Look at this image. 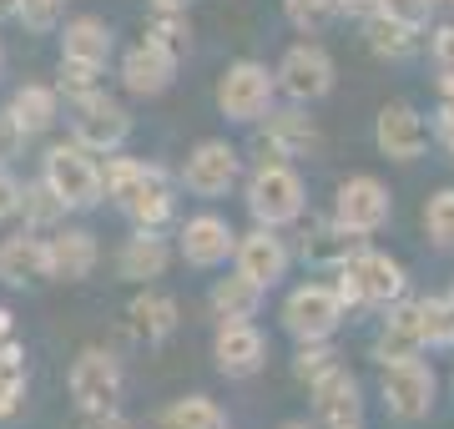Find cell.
Segmentation results:
<instances>
[{
	"label": "cell",
	"instance_id": "cell-14",
	"mask_svg": "<svg viewBox=\"0 0 454 429\" xmlns=\"http://www.w3.org/2000/svg\"><path fill=\"white\" fill-rule=\"evenodd\" d=\"M238 253V228L227 222L223 213H192L177 228V258L197 273H212V268H227Z\"/></svg>",
	"mask_w": 454,
	"mask_h": 429
},
{
	"label": "cell",
	"instance_id": "cell-37",
	"mask_svg": "<svg viewBox=\"0 0 454 429\" xmlns=\"http://www.w3.org/2000/svg\"><path fill=\"white\" fill-rule=\"evenodd\" d=\"M429 61H434L439 91H454V20L429 26Z\"/></svg>",
	"mask_w": 454,
	"mask_h": 429
},
{
	"label": "cell",
	"instance_id": "cell-44",
	"mask_svg": "<svg viewBox=\"0 0 454 429\" xmlns=\"http://www.w3.org/2000/svg\"><path fill=\"white\" fill-rule=\"evenodd\" d=\"M379 5H384V0H339V16L343 20H369V16H379Z\"/></svg>",
	"mask_w": 454,
	"mask_h": 429
},
{
	"label": "cell",
	"instance_id": "cell-34",
	"mask_svg": "<svg viewBox=\"0 0 454 429\" xmlns=\"http://www.w3.org/2000/svg\"><path fill=\"white\" fill-rule=\"evenodd\" d=\"M339 359V348H333V339H313V344H298V354H293V379L298 384H313L318 374H328Z\"/></svg>",
	"mask_w": 454,
	"mask_h": 429
},
{
	"label": "cell",
	"instance_id": "cell-31",
	"mask_svg": "<svg viewBox=\"0 0 454 429\" xmlns=\"http://www.w3.org/2000/svg\"><path fill=\"white\" fill-rule=\"evenodd\" d=\"M419 228H424V238H429L434 253H454V187H439V192L424 198Z\"/></svg>",
	"mask_w": 454,
	"mask_h": 429
},
{
	"label": "cell",
	"instance_id": "cell-53",
	"mask_svg": "<svg viewBox=\"0 0 454 429\" xmlns=\"http://www.w3.org/2000/svg\"><path fill=\"white\" fill-rule=\"evenodd\" d=\"M450 298H454V293H450Z\"/></svg>",
	"mask_w": 454,
	"mask_h": 429
},
{
	"label": "cell",
	"instance_id": "cell-38",
	"mask_svg": "<svg viewBox=\"0 0 454 429\" xmlns=\"http://www.w3.org/2000/svg\"><path fill=\"white\" fill-rule=\"evenodd\" d=\"M379 11H384V16H394V20H404V26H414V31H429V26H434V16H439L434 0H384Z\"/></svg>",
	"mask_w": 454,
	"mask_h": 429
},
{
	"label": "cell",
	"instance_id": "cell-50",
	"mask_svg": "<svg viewBox=\"0 0 454 429\" xmlns=\"http://www.w3.org/2000/svg\"><path fill=\"white\" fill-rule=\"evenodd\" d=\"M0 66H5V46H0Z\"/></svg>",
	"mask_w": 454,
	"mask_h": 429
},
{
	"label": "cell",
	"instance_id": "cell-48",
	"mask_svg": "<svg viewBox=\"0 0 454 429\" xmlns=\"http://www.w3.org/2000/svg\"><path fill=\"white\" fill-rule=\"evenodd\" d=\"M278 429H318V425H309V419H288V425H278Z\"/></svg>",
	"mask_w": 454,
	"mask_h": 429
},
{
	"label": "cell",
	"instance_id": "cell-27",
	"mask_svg": "<svg viewBox=\"0 0 454 429\" xmlns=\"http://www.w3.org/2000/svg\"><path fill=\"white\" fill-rule=\"evenodd\" d=\"M262 298H268V288H258V283L247 278V273H223V278H212L207 288V308L217 324H232V318H258Z\"/></svg>",
	"mask_w": 454,
	"mask_h": 429
},
{
	"label": "cell",
	"instance_id": "cell-26",
	"mask_svg": "<svg viewBox=\"0 0 454 429\" xmlns=\"http://www.w3.org/2000/svg\"><path fill=\"white\" fill-rule=\"evenodd\" d=\"M364 26V46L379 56V61H389V66H404V61H414L424 46V31H414V26H404V20H394V16H369V20H358Z\"/></svg>",
	"mask_w": 454,
	"mask_h": 429
},
{
	"label": "cell",
	"instance_id": "cell-9",
	"mask_svg": "<svg viewBox=\"0 0 454 429\" xmlns=\"http://www.w3.org/2000/svg\"><path fill=\"white\" fill-rule=\"evenodd\" d=\"M71 142H82L97 157H112L131 142V112L97 86L82 101H71Z\"/></svg>",
	"mask_w": 454,
	"mask_h": 429
},
{
	"label": "cell",
	"instance_id": "cell-12",
	"mask_svg": "<svg viewBox=\"0 0 454 429\" xmlns=\"http://www.w3.org/2000/svg\"><path fill=\"white\" fill-rule=\"evenodd\" d=\"M66 389H71V404H76V410H116V404H121V389H127L121 359L101 344L82 348V354L71 359Z\"/></svg>",
	"mask_w": 454,
	"mask_h": 429
},
{
	"label": "cell",
	"instance_id": "cell-1",
	"mask_svg": "<svg viewBox=\"0 0 454 429\" xmlns=\"http://www.w3.org/2000/svg\"><path fill=\"white\" fill-rule=\"evenodd\" d=\"M333 288H339L348 314H384V308H394L409 293V268L394 253L358 243L354 258L343 268H333Z\"/></svg>",
	"mask_w": 454,
	"mask_h": 429
},
{
	"label": "cell",
	"instance_id": "cell-25",
	"mask_svg": "<svg viewBox=\"0 0 454 429\" xmlns=\"http://www.w3.org/2000/svg\"><path fill=\"white\" fill-rule=\"evenodd\" d=\"M358 243H369V238H354V232L339 228L333 217H318V222H309V228H303L298 258H303L309 268H324V273H333V268H343L348 258H354Z\"/></svg>",
	"mask_w": 454,
	"mask_h": 429
},
{
	"label": "cell",
	"instance_id": "cell-41",
	"mask_svg": "<svg viewBox=\"0 0 454 429\" xmlns=\"http://www.w3.org/2000/svg\"><path fill=\"white\" fill-rule=\"evenodd\" d=\"M26 142H31V136H26V127L16 121V112H11V106H0V167L16 162L20 152H26Z\"/></svg>",
	"mask_w": 454,
	"mask_h": 429
},
{
	"label": "cell",
	"instance_id": "cell-20",
	"mask_svg": "<svg viewBox=\"0 0 454 429\" xmlns=\"http://www.w3.org/2000/svg\"><path fill=\"white\" fill-rule=\"evenodd\" d=\"M177 56H172V51H162L157 46V41H137V46H127L121 51V61H116V76H121V86H127L131 97H162L167 86L177 82Z\"/></svg>",
	"mask_w": 454,
	"mask_h": 429
},
{
	"label": "cell",
	"instance_id": "cell-40",
	"mask_svg": "<svg viewBox=\"0 0 454 429\" xmlns=\"http://www.w3.org/2000/svg\"><path fill=\"white\" fill-rule=\"evenodd\" d=\"M97 86H101V71L76 66V61H61V82H56V91H61L66 101H82L86 91H97Z\"/></svg>",
	"mask_w": 454,
	"mask_h": 429
},
{
	"label": "cell",
	"instance_id": "cell-10",
	"mask_svg": "<svg viewBox=\"0 0 454 429\" xmlns=\"http://www.w3.org/2000/svg\"><path fill=\"white\" fill-rule=\"evenodd\" d=\"M177 182L192 192V198H207V202L227 198V192L243 182V152L232 147L227 136H202V142L182 157Z\"/></svg>",
	"mask_w": 454,
	"mask_h": 429
},
{
	"label": "cell",
	"instance_id": "cell-43",
	"mask_svg": "<svg viewBox=\"0 0 454 429\" xmlns=\"http://www.w3.org/2000/svg\"><path fill=\"white\" fill-rule=\"evenodd\" d=\"M16 207H20V182L11 177V167H0V228L16 217Z\"/></svg>",
	"mask_w": 454,
	"mask_h": 429
},
{
	"label": "cell",
	"instance_id": "cell-17",
	"mask_svg": "<svg viewBox=\"0 0 454 429\" xmlns=\"http://www.w3.org/2000/svg\"><path fill=\"white\" fill-rule=\"evenodd\" d=\"M101 263V243L91 228L61 222L46 232V278L51 283H86Z\"/></svg>",
	"mask_w": 454,
	"mask_h": 429
},
{
	"label": "cell",
	"instance_id": "cell-49",
	"mask_svg": "<svg viewBox=\"0 0 454 429\" xmlns=\"http://www.w3.org/2000/svg\"><path fill=\"white\" fill-rule=\"evenodd\" d=\"M439 11H444V16H454V0H434Z\"/></svg>",
	"mask_w": 454,
	"mask_h": 429
},
{
	"label": "cell",
	"instance_id": "cell-2",
	"mask_svg": "<svg viewBox=\"0 0 454 429\" xmlns=\"http://www.w3.org/2000/svg\"><path fill=\"white\" fill-rule=\"evenodd\" d=\"M243 202H247V217L258 228H293L303 222L309 213V182L293 162H253V172H243Z\"/></svg>",
	"mask_w": 454,
	"mask_h": 429
},
{
	"label": "cell",
	"instance_id": "cell-5",
	"mask_svg": "<svg viewBox=\"0 0 454 429\" xmlns=\"http://www.w3.org/2000/svg\"><path fill=\"white\" fill-rule=\"evenodd\" d=\"M217 112L232 121V127H258L262 116L278 106V76L268 61H253V56H243V61H232V66L217 76Z\"/></svg>",
	"mask_w": 454,
	"mask_h": 429
},
{
	"label": "cell",
	"instance_id": "cell-4",
	"mask_svg": "<svg viewBox=\"0 0 454 429\" xmlns=\"http://www.w3.org/2000/svg\"><path fill=\"white\" fill-rule=\"evenodd\" d=\"M379 399H384L389 419H399V425L429 419L434 399H439V374H434V363H429V354L379 363Z\"/></svg>",
	"mask_w": 454,
	"mask_h": 429
},
{
	"label": "cell",
	"instance_id": "cell-28",
	"mask_svg": "<svg viewBox=\"0 0 454 429\" xmlns=\"http://www.w3.org/2000/svg\"><path fill=\"white\" fill-rule=\"evenodd\" d=\"M11 112H16V121L26 127V136H46L56 121H61V91L46 82H26L16 86V97L5 101Z\"/></svg>",
	"mask_w": 454,
	"mask_h": 429
},
{
	"label": "cell",
	"instance_id": "cell-15",
	"mask_svg": "<svg viewBox=\"0 0 454 429\" xmlns=\"http://www.w3.org/2000/svg\"><path fill=\"white\" fill-rule=\"evenodd\" d=\"M212 363H217L223 379H253V374L268 369V333L253 318L217 324V333H212Z\"/></svg>",
	"mask_w": 454,
	"mask_h": 429
},
{
	"label": "cell",
	"instance_id": "cell-46",
	"mask_svg": "<svg viewBox=\"0 0 454 429\" xmlns=\"http://www.w3.org/2000/svg\"><path fill=\"white\" fill-rule=\"evenodd\" d=\"M16 5L20 0H0V20H16Z\"/></svg>",
	"mask_w": 454,
	"mask_h": 429
},
{
	"label": "cell",
	"instance_id": "cell-3",
	"mask_svg": "<svg viewBox=\"0 0 454 429\" xmlns=\"http://www.w3.org/2000/svg\"><path fill=\"white\" fill-rule=\"evenodd\" d=\"M41 182L61 198L66 213H91V207L106 202V192H101V157L86 152L82 142H56V147H46V157H41Z\"/></svg>",
	"mask_w": 454,
	"mask_h": 429
},
{
	"label": "cell",
	"instance_id": "cell-30",
	"mask_svg": "<svg viewBox=\"0 0 454 429\" xmlns=\"http://www.w3.org/2000/svg\"><path fill=\"white\" fill-rule=\"evenodd\" d=\"M16 217H20L31 232H51V228H61V222H66V207H61V198L51 192L46 182L35 177V182H26V187H20Z\"/></svg>",
	"mask_w": 454,
	"mask_h": 429
},
{
	"label": "cell",
	"instance_id": "cell-21",
	"mask_svg": "<svg viewBox=\"0 0 454 429\" xmlns=\"http://www.w3.org/2000/svg\"><path fill=\"white\" fill-rule=\"evenodd\" d=\"M127 333L137 339V344H146V348H157V344H167L172 333L182 329V308H177V298L172 293H162V288H137L131 293V303H127Z\"/></svg>",
	"mask_w": 454,
	"mask_h": 429
},
{
	"label": "cell",
	"instance_id": "cell-19",
	"mask_svg": "<svg viewBox=\"0 0 454 429\" xmlns=\"http://www.w3.org/2000/svg\"><path fill=\"white\" fill-rule=\"evenodd\" d=\"M232 268L247 273L258 288H278V283L288 278V268H293V248L283 243V232L278 228H258V222H253L247 232H238Z\"/></svg>",
	"mask_w": 454,
	"mask_h": 429
},
{
	"label": "cell",
	"instance_id": "cell-45",
	"mask_svg": "<svg viewBox=\"0 0 454 429\" xmlns=\"http://www.w3.org/2000/svg\"><path fill=\"white\" fill-rule=\"evenodd\" d=\"M146 5H152V11H187L192 0H146Z\"/></svg>",
	"mask_w": 454,
	"mask_h": 429
},
{
	"label": "cell",
	"instance_id": "cell-6",
	"mask_svg": "<svg viewBox=\"0 0 454 429\" xmlns=\"http://www.w3.org/2000/svg\"><path fill=\"white\" fill-rule=\"evenodd\" d=\"M278 318H283V333H288L293 344H313V339H333V333L343 329L348 308H343V298H339L333 283L309 278V283H298V288L283 298Z\"/></svg>",
	"mask_w": 454,
	"mask_h": 429
},
{
	"label": "cell",
	"instance_id": "cell-13",
	"mask_svg": "<svg viewBox=\"0 0 454 429\" xmlns=\"http://www.w3.org/2000/svg\"><path fill=\"white\" fill-rule=\"evenodd\" d=\"M258 162H298V157H313V152L324 147V136H318V127H313L309 106H273V112L258 121Z\"/></svg>",
	"mask_w": 454,
	"mask_h": 429
},
{
	"label": "cell",
	"instance_id": "cell-23",
	"mask_svg": "<svg viewBox=\"0 0 454 429\" xmlns=\"http://www.w3.org/2000/svg\"><path fill=\"white\" fill-rule=\"evenodd\" d=\"M112 56H116V31L101 16H76V20H66L61 26V61L106 71Z\"/></svg>",
	"mask_w": 454,
	"mask_h": 429
},
{
	"label": "cell",
	"instance_id": "cell-39",
	"mask_svg": "<svg viewBox=\"0 0 454 429\" xmlns=\"http://www.w3.org/2000/svg\"><path fill=\"white\" fill-rule=\"evenodd\" d=\"M429 136H434V147L454 162V91H439V106L429 116Z\"/></svg>",
	"mask_w": 454,
	"mask_h": 429
},
{
	"label": "cell",
	"instance_id": "cell-29",
	"mask_svg": "<svg viewBox=\"0 0 454 429\" xmlns=\"http://www.w3.org/2000/svg\"><path fill=\"white\" fill-rule=\"evenodd\" d=\"M152 429H227V410L212 394H182L157 410Z\"/></svg>",
	"mask_w": 454,
	"mask_h": 429
},
{
	"label": "cell",
	"instance_id": "cell-8",
	"mask_svg": "<svg viewBox=\"0 0 454 429\" xmlns=\"http://www.w3.org/2000/svg\"><path fill=\"white\" fill-rule=\"evenodd\" d=\"M333 222L339 228H348L354 238H373V232L389 228L394 217V192L389 182H379L373 172H354V177H343L339 187H333Z\"/></svg>",
	"mask_w": 454,
	"mask_h": 429
},
{
	"label": "cell",
	"instance_id": "cell-18",
	"mask_svg": "<svg viewBox=\"0 0 454 429\" xmlns=\"http://www.w3.org/2000/svg\"><path fill=\"white\" fill-rule=\"evenodd\" d=\"M121 217H127L131 228H152V232H162L172 217H177V182L167 177L157 162H146L142 167V177L131 182V192L121 202Z\"/></svg>",
	"mask_w": 454,
	"mask_h": 429
},
{
	"label": "cell",
	"instance_id": "cell-24",
	"mask_svg": "<svg viewBox=\"0 0 454 429\" xmlns=\"http://www.w3.org/2000/svg\"><path fill=\"white\" fill-rule=\"evenodd\" d=\"M46 278V232L20 228L0 238V283L5 288H31Z\"/></svg>",
	"mask_w": 454,
	"mask_h": 429
},
{
	"label": "cell",
	"instance_id": "cell-51",
	"mask_svg": "<svg viewBox=\"0 0 454 429\" xmlns=\"http://www.w3.org/2000/svg\"><path fill=\"white\" fill-rule=\"evenodd\" d=\"M450 389H454V379H450Z\"/></svg>",
	"mask_w": 454,
	"mask_h": 429
},
{
	"label": "cell",
	"instance_id": "cell-42",
	"mask_svg": "<svg viewBox=\"0 0 454 429\" xmlns=\"http://www.w3.org/2000/svg\"><path fill=\"white\" fill-rule=\"evenodd\" d=\"M76 429H137V425H131L127 414H121V404H116V410H82Z\"/></svg>",
	"mask_w": 454,
	"mask_h": 429
},
{
	"label": "cell",
	"instance_id": "cell-11",
	"mask_svg": "<svg viewBox=\"0 0 454 429\" xmlns=\"http://www.w3.org/2000/svg\"><path fill=\"white\" fill-rule=\"evenodd\" d=\"M373 147H379V157H389V162L414 167L424 152L434 147V136H429V116H424L414 101H404V97L384 101L379 116H373Z\"/></svg>",
	"mask_w": 454,
	"mask_h": 429
},
{
	"label": "cell",
	"instance_id": "cell-32",
	"mask_svg": "<svg viewBox=\"0 0 454 429\" xmlns=\"http://www.w3.org/2000/svg\"><path fill=\"white\" fill-rule=\"evenodd\" d=\"M146 41H157L162 51H172V56L182 61V56L192 51V20H187V11H157V20H152Z\"/></svg>",
	"mask_w": 454,
	"mask_h": 429
},
{
	"label": "cell",
	"instance_id": "cell-36",
	"mask_svg": "<svg viewBox=\"0 0 454 429\" xmlns=\"http://www.w3.org/2000/svg\"><path fill=\"white\" fill-rule=\"evenodd\" d=\"M61 16H66V0H20V5H16V20L31 35L61 31Z\"/></svg>",
	"mask_w": 454,
	"mask_h": 429
},
{
	"label": "cell",
	"instance_id": "cell-35",
	"mask_svg": "<svg viewBox=\"0 0 454 429\" xmlns=\"http://www.w3.org/2000/svg\"><path fill=\"white\" fill-rule=\"evenodd\" d=\"M142 157H121V152H112V157H101V192H106V202H121L131 192V182L142 177Z\"/></svg>",
	"mask_w": 454,
	"mask_h": 429
},
{
	"label": "cell",
	"instance_id": "cell-47",
	"mask_svg": "<svg viewBox=\"0 0 454 429\" xmlns=\"http://www.w3.org/2000/svg\"><path fill=\"white\" fill-rule=\"evenodd\" d=\"M11 333H16L11 329V308H0V339H11Z\"/></svg>",
	"mask_w": 454,
	"mask_h": 429
},
{
	"label": "cell",
	"instance_id": "cell-33",
	"mask_svg": "<svg viewBox=\"0 0 454 429\" xmlns=\"http://www.w3.org/2000/svg\"><path fill=\"white\" fill-rule=\"evenodd\" d=\"M283 16H288L293 31L318 35L324 26L339 20V0H283Z\"/></svg>",
	"mask_w": 454,
	"mask_h": 429
},
{
	"label": "cell",
	"instance_id": "cell-16",
	"mask_svg": "<svg viewBox=\"0 0 454 429\" xmlns=\"http://www.w3.org/2000/svg\"><path fill=\"white\" fill-rule=\"evenodd\" d=\"M309 399H313V425L318 429L364 425V389H358L348 363H333L328 374H318V379L309 384Z\"/></svg>",
	"mask_w": 454,
	"mask_h": 429
},
{
	"label": "cell",
	"instance_id": "cell-22",
	"mask_svg": "<svg viewBox=\"0 0 454 429\" xmlns=\"http://www.w3.org/2000/svg\"><path fill=\"white\" fill-rule=\"evenodd\" d=\"M172 258H177V248L167 243L162 232L131 228V238L116 248V278H127V283H137V288H146V283L167 278Z\"/></svg>",
	"mask_w": 454,
	"mask_h": 429
},
{
	"label": "cell",
	"instance_id": "cell-7",
	"mask_svg": "<svg viewBox=\"0 0 454 429\" xmlns=\"http://www.w3.org/2000/svg\"><path fill=\"white\" fill-rule=\"evenodd\" d=\"M273 76H278V97L293 101V106H318L339 86V66H333L328 46H318V41H293L283 51V61L273 66Z\"/></svg>",
	"mask_w": 454,
	"mask_h": 429
},
{
	"label": "cell",
	"instance_id": "cell-52",
	"mask_svg": "<svg viewBox=\"0 0 454 429\" xmlns=\"http://www.w3.org/2000/svg\"><path fill=\"white\" fill-rule=\"evenodd\" d=\"M227 429H232V425H227Z\"/></svg>",
	"mask_w": 454,
	"mask_h": 429
}]
</instances>
